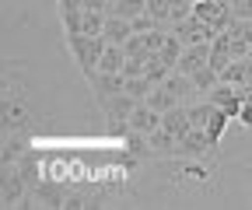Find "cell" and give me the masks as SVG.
I'll return each instance as SVG.
<instances>
[{"instance_id":"cell-1","label":"cell","mask_w":252,"mask_h":210,"mask_svg":"<svg viewBox=\"0 0 252 210\" xmlns=\"http://www.w3.org/2000/svg\"><path fill=\"white\" fill-rule=\"evenodd\" d=\"M28 126H32V105L21 95L14 70H7L4 74V102H0V130H4V137H25Z\"/></svg>"},{"instance_id":"cell-2","label":"cell","mask_w":252,"mask_h":210,"mask_svg":"<svg viewBox=\"0 0 252 210\" xmlns=\"http://www.w3.org/2000/svg\"><path fill=\"white\" fill-rule=\"evenodd\" d=\"M105 39L102 35H67V49L74 53V60H77V67H81V74L84 77H91V74H98V60H102V53H105Z\"/></svg>"},{"instance_id":"cell-3","label":"cell","mask_w":252,"mask_h":210,"mask_svg":"<svg viewBox=\"0 0 252 210\" xmlns=\"http://www.w3.org/2000/svg\"><path fill=\"white\" fill-rule=\"evenodd\" d=\"M25 193H28V182L18 172V165H0V203L4 207H21Z\"/></svg>"},{"instance_id":"cell-4","label":"cell","mask_w":252,"mask_h":210,"mask_svg":"<svg viewBox=\"0 0 252 210\" xmlns=\"http://www.w3.org/2000/svg\"><path fill=\"white\" fill-rule=\"evenodd\" d=\"M158 126H161V112H158L154 105H147V102H137L133 112H130V119H126V130L140 133V137H151Z\"/></svg>"},{"instance_id":"cell-5","label":"cell","mask_w":252,"mask_h":210,"mask_svg":"<svg viewBox=\"0 0 252 210\" xmlns=\"http://www.w3.org/2000/svg\"><path fill=\"white\" fill-rule=\"evenodd\" d=\"M88 81L94 88V95H98V102H109V98H116V95L126 91V74H105V70H98V74H91Z\"/></svg>"},{"instance_id":"cell-6","label":"cell","mask_w":252,"mask_h":210,"mask_svg":"<svg viewBox=\"0 0 252 210\" xmlns=\"http://www.w3.org/2000/svg\"><path fill=\"white\" fill-rule=\"evenodd\" d=\"M210 63V46L207 42H193V46H186L182 49V56H179V74H189V77H193L200 67H207Z\"/></svg>"},{"instance_id":"cell-7","label":"cell","mask_w":252,"mask_h":210,"mask_svg":"<svg viewBox=\"0 0 252 210\" xmlns=\"http://www.w3.org/2000/svg\"><path fill=\"white\" fill-rule=\"evenodd\" d=\"M210 137H207V130H200V126H193V130H189L182 140H179V147H175V151L182 154V158H203L207 151H210Z\"/></svg>"},{"instance_id":"cell-8","label":"cell","mask_w":252,"mask_h":210,"mask_svg":"<svg viewBox=\"0 0 252 210\" xmlns=\"http://www.w3.org/2000/svg\"><path fill=\"white\" fill-rule=\"evenodd\" d=\"M133 35V21L130 18H119V14H105V28H102V39L112 46H123L126 39Z\"/></svg>"},{"instance_id":"cell-9","label":"cell","mask_w":252,"mask_h":210,"mask_svg":"<svg viewBox=\"0 0 252 210\" xmlns=\"http://www.w3.org/2000/svg\"><path fill=\"white\" fill-rule=\"evenodd\" d=\"M161 126L175 137V140H182L189 130H193V116H189V109H182V105H175V109H168L165 116H161Z\"/></svg>"},{"instance_id":"cell-10","label":"cell","mask_w":252,"mask_h":210,"mask_svg":"<svg viewBox=\"0 0 252 210\" xmlns=\"http://www.w3.org/2000/svg\"><path fill=\"white\" fill-rule=\"evenodd\" d=\"M133 105H137V98L126 95V91L116 95V98H109V102H102V109H105V116H109V123H119V126H126V119H130Z\"/></svg>"},{"instance_id":"cell-11","label":"cell","mask_w":252,"mask_h":210,"mask_svg":"<svg viewBox=\"0 0 252 210\" xmlns=\"http://www.w3.org/2000/svg\"><path fill=\"white\" fill-rule=\"evenodd\" d=\"M144 102H147V105H154L158 112H161V116H165L168 109H175V105H179V95L172 91V88H168V84H154V88H151V95H147Z\"/></svg>"},{"instance_id":"cell-12","label":"cell","mask_w":252,"mask_h":210,"mask_svg":"<svg viewBox=\"0 0 252 210\" xmlns=\"http://www.w3.org/2000/svg\"><path fill=\"white\" fill-rule=\"evenodd\" d=\"M126 49L123 46H105V53H102V60H98V70H105V74H123V67H126Z\"/></svg>"},{"instance_id":"cell-13","label":"cell","mask_w":252,"mask_h":210,"mask_svg":"<svg viewBox=\"0 0 252 210\" xmlns=\"http://www.w3.org/2000/svg\"><path fill=\"white\" fill-rule=\"evenodd\" d=\"M228 123H231V112H228V109H220V105H214V112H210V123L203 126L214 147L220 144V137H224V130H228Z\"/></svg>"},{"instance_id":"cell-14","label":"cell","mask_w":252,"mask_h":210,"mask_svg":"<svg viewBox=\"0 0 252 210\" xmlns=\"http://www.w3.org/2000/svg\"><path fill=\"white\" fill-rule=\"evenodd\" d=\"M147 11V0H112L109 4V11L105 14H119V18H137V14H144Z\"/></svg>"},{"instance_id":"cell-15","label":"cell","mask_w":252,"mask_h":210,"mask_svg":"<svg viewBox=\"0 0 252 210\" xmlns=\"http://www.w3.org/2000/svg\"><path fill=\"white\" fill-rule=\"evenodd\" d=\"M158 56H161L165 63H168V67L175 70V67H179V56H182V39H179V35H168V39H165V46H161V53H158Z\"/></svg>"},{"instance_id":"cell-16","label":"cell","mask_w":252,"mask_h":210,"mask_svg":"<svg viewBox=\"0 0 252 210\" xmlns=\"http://www.w3.org/2000/svg\"><path fill=\"white\" fill-rule=\"evenodd\" d=\"M217 81H220V74L207 63V67H200L196 74H193V84H196V91H214L217 88Z\"/></svg>"},{"instance_id":"cell-17","label":"cell","mask_w":252,"mask_h":210,"mask_svg":"<svg viewBox=\"0 0 252 210\" xmlns=\"http://www.w3.org/2000/svg\"><path fill=\"white\" fill-rule=\"evenodd\" d=\"M151 88H154V84H151L147 74H144V77H126V95H133L137 102H144V98L151 95Z\"/></svg>"},{"instance_id":"cell-18","label":"cell","mask_w":252,"mask_h":210,"mask_svg":"<svg viewBox=\"0 0 252 210\" xmlns=\"http://www.w3.org/2000/svg\"><path fill=\"white\" fill-rule=\"evenodd\" d=\"M102 28H105V11H84V25H81L84 35H102Z\"/></svg>"},{"instance_id":"cell-19","label":"cell","mask_w":252,"mask_h":210,"mask_svg":"<svg viewBox=\"0 0 252 210\" xmlns=\"http://www.w3.org/2000/svg\"><path fill=\"white\" fill-rule=\"evenodd\" d=\"M165 39H168L165 28H151V32H144V46H147V53H161Z\"/></svg>"},{"instance_id":"cell-20","label":"cell","mask_w":252,"mask_h":210,"mask_svg":"<svg viewBox=\"0 0 252 210\" xmlns=\"http://www.w3.org/2000/svg\"><path fill=\"white\" fill-rule=\"evenodd\" d=\"M123 74L126 77H144L147 74V60L144 56H130V60H126V67H123Z\"/></svg>"},{"instance_id":"cell-21","label":"cell","mask_w":252,"mask_h":210,"mask_svg":"<svg viewBox=\"0 0 252 210\" xmlns=\"http://www.w3.org/2000/svg\"><path fill=\"white\" fill-rule=\"evenodd\" d=\"M123 49H126V56H147V46H144V39H140L137 32L123 42Z\"/></svg>"},{"instance_id":"cell-22","label":"cell","mask_w":252,"mask_h":210,"mask_svg":"<svg viewBox=\"0 0 252 210\" xmlns=\"http://www.w3.org/2000/svg\"><path fill=\"white\" fill-rule=\"evenodd\" d=\"M63 207H67V210H81V207H98V203H94L91 196H67Z\"/></svg>"},{"instance_id":"cell-23","label":"cell","mask_w":252,"mask_h":210,"mask_svg":"<svg viewBox=\"0 0 252 210\" xmlns=\"http://www.w3.org/2000/svg\"><path fill=\"white\" fill-rule=\"evenodd\" d=\"M109 4H112V0H81L84 11H109Z\"/></svg>"},{"instance_id":"cell-24","label":"cell","mask_w":252,"mask_h":210,"mask_svg":"<svg viewBox=\"0 0 252 210\" xmlns=\"http://www.w3.org/2000/svg\"><path fill=\"white\" fill-rule=\"evenodd\" d=\"M60 11H84L81 0H60Z\"/></svg>"}]
</instances>
